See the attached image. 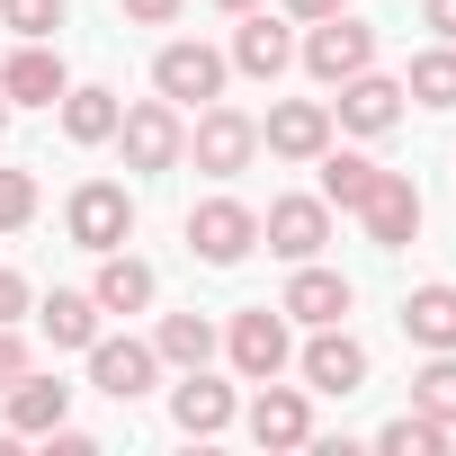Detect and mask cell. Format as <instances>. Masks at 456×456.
I'll list each match as a JSON object with an SVG mask.
<instances>
[{
	"label": "cell",
	"mask_w": 456,
	"mask_h": 456,
	"mask_svg": "<svg viewBox=\"0 0 456 456\" xmlns=\"http://www.w3.org/2000/svg\"><path fill=\"white\" fill-rule=\"evenodd\" d=\"M90 296H99V314H143V305H152V269H143L134 251H99Z\"/></svg>",
	"instance_id": "cell-21"
},
{
	"label": "cell",
	"mask_w": 456,
	"mask_h": 456,
	"mask_svg": "<svg viewBox=\"0 0 456 456\" xmlns=\"http://www.w3.org/2000/svg\"><path fill=\"white\" fill-rule=\"evenodd\" d=\"M126 19H134V28H170V19H179V0H126Z\"/></svg>",
	"instance_id": "cell-33"
},
{
	"label": "cell",
	"mask_w": 456,
	"mask_h": 456,
	"mask_svg": "<svg viewBox=\"0 0 456 456\" xmlns=\"http://www.w3.org/2000/svg\"><path fill=\"white\" fill-rule=\"evenodd\" d=\"M117 143H126V170H179L188 161V126L170 99H134L117 117Z\"/></svg>",
	"instance_id": "cell-5"
},
{
	"label": "cell",
	"mask_w": 456,
	"mask_h": 456,
	"mask_svg": "<svg viewBox=\"0 0 456 456\" xmlns=\"http://www.w3.org/2000/svg\"><path fill=\"white\" fill-rule=\"evenodd\" d=\"M403 99H420V108H456V45H429V54H411V81H403Z\"/></svg>",
	"instance_id": "cell-26"
},
{
	"label": "cell",
	"mask_w": 456,
	"mask_h": 456,
	"mask_svg": "<svg viewBox=\"0 0 456 456\" xmlns=\"http://www.w3.org/2000/svg\"><path fill=\"white\" fill-rule=\"evenodd\" d=\"M224 358H233V376L242 385H269V376H287V314L278 305H242L233 322H224Z\"/></svg>",
	"instance_id": "cell-2"
},
{
	"label": "cell",
	"mask_w": 456,
	"mask_h": 456,
	"mask_svg": "<svg viewBox=\"0 0 456 456\" xmlns=\"http://www.w3.org/2000/svg\"><path fill=\"white\" fill-rule=\"evenodd\" d=\"M19 314H37V296H28L19 269H0V322H19Z\"/></svg>",
	"instance_id": "cell-32"
},
{
	"label": "cell",
	"mask_w": 456,
	"mask_h": 456,
	"mask_svg": "<svg viewBox=\"0 0 456 456\" xmlns=\"http://www.w3.org/2000/svg\"><path fill=\"white\" fill-rule=\"evenodd\" d=\"M117 117H126L117 90H99V81H72L63 90V134L72 143H117Z\"/></svg>",
	"instance_id": "cell-20"
},
{
	"label": "cell",
	"mask_w": 456,
	"mask_h": 456,
	"mask_svg": "<svg viewBox=\"0 0 456 456\" xmlns=\"http://www.w3.org/2000/svg\"><path fill=\"white\" fill-rule=\"evenodd\" d=\"M260 143H269L278 161H314V152L331 143V108H322V99H278L269 126H260Z\"/></svg>",
	"instance_id": "cell-13"
},
{
	"label": "cell",
	"mask_w": 456,
	"mask_h": 456,
	"mask_svg": "<svg viewBox=\"0 0 456 456\" xmlns=\"http://www.w3.org/2000/svg\"><path fill=\"white\" fill-rule=\"evenodd\" d=\"M0 28H10V37H37V45H54L63 0H0Z\"/></svg>",
	"instance_id": "cell-29"
},
{
	"label": "cell",
	"mask_w": 456,
	"mask_h": 456,
	"mask_svg": "<svg viewBox=\"0 0 456 456\" xmlns=\"http://www.w3.org/2000/svg\"><path fill=\"white\" fill-rule=\"evenodd\" d=\"M296 367H305V394H340V403H349V394L367 385V349H358L340 322H314V340H305Z\"/></svg>",
	"instance_id": "cell-8"
},
{
	"label": "cell",
	"mask_w": 456,
	"mask_h": 456,
	"mask_svg": "<svg viewBox=\"0 0 456 456\" xmlns=\"http://www.w3.org/2000/svg\"><path fill=\"white\" fill-rule=\"evenodd\" d=\"M0 403H10V429H19V438H45V429L72 420V385H54V376H37V367L0 394Z\"/></svg>",
	"instance_id": "cell-18"
},
{
	"label": "cell",
	"mask_w": 456,
	"mask_h": 456,
	"mask_svg": "<svg viewBox=\"0 0 456 456\" xmlns=\"http://www.w3.org/2000/svg\"><path fill=\"white\" fill-rule=\"evenodd\" d=\"M233 72H251V81H278L287 63H296V37L269 19V10H242V28H233V54H224Z\"/></svg>",
	"instance_id": "cell-14"
},
{
	"label": "cell",
	"mask_w": 456,
	"mask_h": 456,
	"mask_svg": "<svg viewBox=\"0 0 456 456\" xmlns=\"http://www.w3.org/2000/svg\"><path fill=\"white\" fill-rule=\"evenodd\" d=\"M314 161H322V206L358 215V206H367V188H376V161H367V152H331V143H322Z\"/></svg>",
	"instance_id": "cell-25"
},
{
	"label": "cell",
	"mask_w": 456,
	"mask_h": 456,
	"mask_svg": "<svg viewBox=\"0 0 456 456\" xmlns=\"http://www.w3.org/2000/svg\"><path fill=\"white\" fill-rule=\"evenodd\" d=\"M63 90H72L63 54H54V45H37V37H19V54L0 63V99H10V108H54Z\"/></svg>",
	"instance_id": "cell-10"
},
{
	"label": "cell",
	"mask_w": 456,
	"mask_h": 456,
	"mask_svg": "<svg viewBox=\"0 0 456 456\" xmlns=\"http://www.w3.org/2000/svg\"><path fill=\"white\" fill-rule=\"evenodd\" d=\"M260 242H269L278 260H322V242H331V206H322V197H278V206L260 215Z\"/></svg>",
	"instance_id": "cell-9"
},
{
	"label": "cell",
	"mask_w": 456,
	"mask_h": 456,
	"mask_svg": "<svg viewBox=\"0 0 456 456\" xmlns=\"http://www.w3.org/2000/svg\"><path fill=\"white\" fill-rule=\"evenodd\" d=\"M37 331H45L54 349H90V340H99V296H72V287H54V296L37 305Z\"/></svg>",
	"instance_id": "cell-22"
},
{
	"label": "cell",
	"mask_w": 456,
	"mask_h": 456,
	"mask_svg": "<svg viewBox=\"0 0 456 456\" xmlns=\"http://www.w3.org/2000/svg\"><path fill=\"white\" fill-rule=\"evenodd\" d=\"M19 224H37V179L0 170V233H19Z\"/></svg>",
	"instance_id": "cell-30"
},
{
	"label": "cell",
	"mask_w": 456,
	"mask_h": 456,
	"mask_svg": "<svg viewBox=\"0 0 456 456\" xmlns=\"http://www.w3.org/2000/svg\"><path fill=\"white\" fill-rule=\"evenodd\" d=\"M340 10H349V0H287V19H305V28L314 19H340Z\"/></svg>",
	"instance_id": "cell-34"
},
{
	"label": "cell",
	"mask_w": 456,
	"mask_h": 456,
	"mask_svg": "<svg viewBox=\"0 0 456 456\" xmlns=\"http://www.w3.org/2000/svg\"><path fill=\"white\" fill-rule=\"evenodd\" d=\"M152 358H161V367H179V376H188V367H206V358H215V322H206V314H161Z\"/></svg>",
	"instance_id": "cell-24"
},
{
	"label": "cell",
	"mask_w": 456,
	"mask_h": 456,
	"mask_svg": "<svg viewBox=\"0 0 456 456\" xmlns=\"http://www.w3.org/2000/svg\"><path fill=\"white\" fill-rule=\"evenodd\" d=\"M215 10H233V19H242V10H260V0H215Z\"/></svg>",
	"instance_id": "cell-36"
},
{
	"label": "cell",
	"mask_w": 456,
	"mask_h": 456,
	"mask_svg": "<svg viewBox=\"0 0 456 456\" xmlns=\"http://www.w3.org/2000/svg\"><path fill=\"white\" fill-rule=\"evenodd\" d=\"M376 447H394V456H438V447H447V420L403 411V420H385V429H376Z\"/></svg>",
	"instance_id": "cell-28"
},
{
	"label": "cell",
	"mask_w": 456,
	"mask_h": 456,
	"mask_svg": "<svg viewBox=\"0 0 456 456\" xmlns=\"http://www.w3.org/2000/svg\"><path fill=\"white\" fill-rule=\"evenodd\" d=\"M224 81H233V63H224L215 45H197V37H170L152 54V90L170 108H206V99H224Z\"/></svg>",
	"instance_id": "cell-3"
},
{
	"label": "cell",
	"mask_w": 456,
	"mask_h": 456,
	"mask_svg": "<svg viewBox=\"0 0 456 456\" xmlns=\"http://www.w3.org/2000/svg\"><path fill=\"white\" fill-rule=\"evenodd\" d=\"M251 438L260 447H305L314 438V403H305V385H260V403H251Z\"/></svg>",
	"instance_id": "cell-17"
},
{
	"label": "cell",
	"mask_w": 456,
	"mask_h": 456,
	"mask_svg": "<svg viewBox=\"0 0 456 456\" xmlns=\"http://www.w3.org/2000/svg\"><path fill=\"white\" fill-rule=\"evenodd\" d=\"M367 242H385V251H403L411 233H420V188H411V170H376V188H367Z\"/></svg>",
	"instance_id": "cell-11"
},
{
	"label": "cell",
	"mask_w": 456,
	"mask_h": 456,
	"mask_svg": "<svg viewBox=\"0 0 456 456\" xmlns=\"http://www.w3.org/2000/svg\"><path fill=\"white\" fill-rule=\"evenodd\" d=\"M63 233H72L81 251H126V233H134V197H126L117 179H81L72 206H63Z\"/></svg>",
	"instance_id": "cell-6"
},
{
	"label": "cell",
	"mask_w": 456,
	"mask_h": 456,
	"mask_svg": "<svg viewBox=\"0 0 456 456\" xmlns=\"http://www.w3.org/2000/svg\"><path fill=\"white\" fill-rule=\"evenodd\" d=\"M152 376H161L152 340H90V385H99L108 403H134V394H152Z\"/></svg>",
	"instance_id": "cell-12"
},
{
	"label": "cell",
	"mask_w": 456,
	"mask_h": 456,
	"mask_svg": "<svg viewBox=\"0 0 456 456\" xmlns=\"http://www.w3.org/2000/svg\"><path fill=\"white\" fill-rule=\"evenodd\" d=\"M278 314H287V322H340V314H349V278H340V269H322V260H296V278H287Z\"/></svg>",
	"instance_id": "cell-16"
},
{
	"label": "cell",
	"mask_w": 456,
	"mask_h": 456,
	"mask_svg": "<svg viewBox=\"0 0 456 456\" xmlns=\"http://www.w3.org/2000/svg\"><path fill=\"white\" fill-rule=\"evenodd\" d=\"M429 28H438V37L456 45V0H429Z\"/></svg>",
	"instance_id": "cell-35"
},
{
	"label": "cell",
	"mask_w": 456,
	"mask_h": 456,
	"mask_svg": "<svg viewBox=\"0 0 456 456\" xmlns=\"http://www.w3.org/2000/svg\"><path fill=\"white\" fill-rule=\"evenodd\" d=\"M367 63H376V28H367V19H349V10H340V19H314V37H305V72H314L322 90H340V81L367 72Z\"/></svg>",
	"instance_id": "cell-7"
},
{
	"label": "cell",
	"mask_w": 456,
	"mask_h": 456,
	"mask_svg": "<svg viewBox=\"0 0 456 456\" xmlns=\"http://www.w3.org/2000/svg\"><path fill=\"white\" fill-rule=\"evenodd\" d=\"M331 117H340L349 134H385V126L403 117V81H385V72L367 63V72H349V81H340V108H331Z\"/></svg>",
	"instance_id": "cell-15"
},
{
	"label": "cell",
	"mask_w": 456,
	"mask_h": 456,
	"mask_svg": "<svg viewBox=\"0 0 456 456\" xmlns=\"http://www.w3.org/2000/svg\"><path fill=\"white\" fill-rule=\"evenodd\" d=\"M188 251H197L206 269H242V260L260 251V215H251L242 197H206V206H188Z\"/></svg>",
	"instance_id": "cell-1"
},
{
	"label": "cell",
	"mask_w": 456,
	"mask_h": 456,
	"mask_svg": "<svg viewBox=\"0 0 456 456\" xmlns=\"http://www.w3.org/2000/svg\"><path fill=\"white\" fill-rule=\"evenodd\" d=\"M251 152H260V126H251L242 108H224V99H206V108H197V126H188V161H197L206 179L251 170Z\"/></svg>",
	"instance_id": "cell-4"
},
{
	"label": "cell",
	"mask_w": 456,
	"mask_h": 456,
	"mask_svg": "<svg viewBox=\"0 0 456 456\" xmlns=\"http://www.w3.org/2000/svg\"><path fill=\"white\" fill-rule=\"evenodd\" d=\"M411 411H429V420L456 429V349H429V367L411 376Z\"/></svg>",
	"instance_id": "cell-27"
},
{
	"label": "cell",
	"mask_w": 456,
	"mask_h": 456,
	"mask_svg": "<svg viewBox=\"0 0 456 456\" xmlns=\"http://www.w3.org/2000/svg\"><path fill=\"white\" fill-rule=\"evenodd\" d=\"M0 134H10V99H0Z\"/></svg>",
	"instance_id": "cell-37"
},
{
	"label": "cell",
	"mask_w": 456,
	"mask_h": 456,
	"mask_svg": "<svg viewBox=\"0 0 456 456\" xmlns=\"http://www.w3.org/2000/svg\"><path fill=\"white\" fill-rule=\"evenodd\" d=\"M403 331L420 340V349H456V287L438 278V287H411L403 296Z\"/></svg>",
	"instance_id": "cell-23"
},
{
	"label": "cell",
	"mask_w": 456,
	"mask_h": 456,
	"mask_svg": "<svg viewBox=\"0 0 456 456\" xmlns=\"http://www.w3.org/2000/svg\"><path fill=\"white\" fill-rule=\"evenodd\" d=\"M19 376H28V340H19V331H10V322H0V394H10V385H19Z\"/></svg>",
	"instance_id": "cell-31"
},
{
	"label": "cell",
	"mask_w": 456,
	"mask_h": 456,
	"mask_svg": "<svg viewBox=\"0 0 456 456\" xmlns=\"http://www.w3.org/2000/svg\"><path fill=\"white\" fill-rule=\"evenodd\" d=\"M170 420H179L188 438H215V429H233V385H215L206 367H188V376H179V394H170Z\"/></svg>",
	"instance_id": "cell-19"
}]
</instances>
